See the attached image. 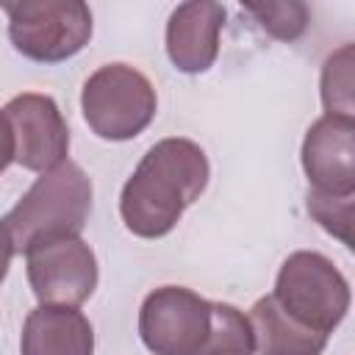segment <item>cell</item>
Returning <instances> with one entry per match:
<instances>
[{
  "instance_id": "cell-6",
  "label": "cell",
  "mask_w": 355,
  "mask_h": 355,
  "mask_svg": "<svg viewBox=\"0 0 355 355\" xmlns=\"http://www.w3.org/2000/svg\"><path fill=\"white\" fill-rule=\"evenodd\" d=\"M25 272L42 305L78 308L97 288V258L80 236H47L25 250Z\"/></svg>"
},
{
  "instance_id": "cell-12",
  "label": "cell",
  "mask_w": 355,
  "mask_h": 355,
  "mask_svg": "<svg viewBox=\"0 0 355 355\" xmlns=\"http://www.w3.org/2000/svg\"><path fill=\"white\" fill-rule=\"evenodd\" d=\"M247 319L258 355H322L330 338L291 319L272 294L255 300Z\"/></svg>"
},
{
  "instance_id": "cell-13",
  "label": "cell",
  "mask_w": 355,
  "mask_h": 355,
  "mask_svg": "<svg viewBox=\"0 0 355 355\" xmlns=\"http://www.w3.org/2000/svg\"><path fill=\"white\" fill-rule=\"evenodd\" d=\"M197 355H255L250 319L227 302H211V327Z\"/></svg>"
},
{
  "instance_id": "cell-10",
  "label": "cell",
  "mask_w": 355,
  "mask_h": 355,
  "mask_svg": "<svg viewBox=\"0 0 355 355\" xmlns=\"http://www.w3.org/2000/svg\"><path fill=\"white\" fill-rule=\"evenodd\" d=\"M225 6L214 0L180 3L166 22V55L178 72L200 75L214 67L219 55V33L225 25Z\"/></svg>"
},
{
  "instance_id": "cell-2",
  "label": "cell",
  "mask_w": 355,
  "mask_h": 355,
  "mask_svg": "<svg viewBox=\"0 0 355 355\" xmlns=\"http://www.w3.org/2000/svg\"><path fill=\"white\" fill-rule=\"evenodd\" d=\"M92 214V180L75 161L42 172L22 200L0 219L14 241V252H25L47 236H80Z\"/></svg>"
},
{
  "instance_id": "cell-5",
  "label": "cell",
  "mask_w": 355,
  "mask_h": 355,
  "mask_svg": "<svg viewBox=\"0 0 355 355\" xmlns=\"http://www.w3.org/2000/svg\"><path fill=\"white\" fill-rule=\"evenodd\" d=\"M3 11L14 50L39 64L67 61L92 39V11L80 0H22Z\"/></svg>"
},
{
  "instance_id": "cell-18",
  "label": "cell",
  "mask_w": 355,
  "mask_h": 355,
  "mask_svg": "<svg viewBox=\"0 0 355 355\" xmlns=\"http://www.w3.org/2000/svg\"><path fill=\"white\" fill-rule=\"evenodd\" d=\"M11 258H14V241H11L8 230H6L3 222H0V283H3L6 275H8V263H11Z\"/></svg>"
},
{
  "instance_id": "cell-14",
  "label": "cell",
  "mask_w": 355,
  "mask_h": 355,
  "mask_svg": "<svg viewBox=\"0 0 355 355\" xmlns=\"http://www.w3.org/2000/svg\"><path fill=\"white\" fill-rule=\"evenodd\" d=\"M322 105L324 116L355 119L352 97V44H341L324 58L322 67Z\"/></svg>"
},
{
  "instance_id": "cell-17",
  "label": "cell",
  "mask_w": 355,
  "mask_h": 355,
  "mask_svg": "<svg viewBox=\"0 0 355 355\" xmlns=\"http://www.w3.org/2000/svg\"><path fill=\"white\" fill-rule=\"evenodd\" d=\"M11 161H14V133L6 114L0 111V172H6Z\"/></svg>"
},
{
  "instance_id": "cell-15",
  "label": "cell",
  "mask_w": 355,
  "mask_h": 355,
  "mask_svg": "<svg viewBox=\"0 0 355 355\" xmlns=\"http://www.w3.org/2000/svg\"><path fill=\"white\" fill-rule=\"evenodd\" d=\"M255 19L258 25L280 39V42H294L305 33L308 28V6L305 3H294V0H283V3H247L244 6Z\"/></svg>"
},
{
  "instance_id": "cell-8",
  "label": "cell",
  "mask_w": 355,
  "mask_h": 355,
  "mask_svg": "<svg viewBox=\"0 0 355 355\" xmlns=\"http://www.w3.org/2000/svg\"><path fill=\"white\" fill-rule=\"evenodd\" d=\"M14 133V161L31 172H47L67 161L69 128L50 94L22 92L3 108Z\"/></svg>"
},
{
  "instance_id": "cell-7",
  "label": "cell",
  "mask_w": 355,
  "mask_h": 355,
  "mask_svg": "<svg viewBox=\"0 0 355 355\" xmlns=\"http://www.w3.org/2000/svg\"><path fill=\"white\" fill-rule=\"evenodd\" d=\"M211 327V302L186 286H161L139 308V336L153 355H197Z\"/></svg>"
},
{
  "instance_id": "cell-4",
  "label": "cell",
  "mask_w": 355,
  "mask_h": 355,
  "mask_svg": "<svg viewBox=\"0 0 355 355\" xmlns=\"http://www.w3.org/2000/svg\"><path fill=\"white\" fill-rule=\"evenodd\" d=\"M275 302L300 324L330 336L349 311V283L322 252H291L275 280Z\"/></svg>"
},
{
  "instance_id": "cell-3",
  "label": "cell",
  "mask_w": 355,
  "mask_h": 355,
  "mask_svg": "<svg viewBox=\"0 0 355 355\" xmlns=\"http://www.w3.org/2000/svg\"><path fill=\"white\" fill-rule=\"evenodd\" d=\"M83 119L105 141L136 139L155 116L158 97L144 72L114 61L94 69L80 92Z\"/></svg>"
},
{
  "instance_id": "cell-16",
  "label": "cell",
  "mask_w": 355,
  "mask_h": 355,
  "mask_svg": "<svg viewBox=\"0 0 355 355\" xmlns=\"http://www.w3.org/2000/svg\"><path fill=\"white\" fill-rule=\"evenodd\" d=\"M308 214L333 236H338L347 247H352V197H327L319 191H308Z\"/></svg>"
},
{
  "instance_id": "cell-11",
  "label": "cell",
  "mask_w": 355,
  "mask_h": 355,
  "mask_svg": "<svg viewBox=\"0 0 355 355\" xmlns=\"http://www.w3.org/2000/svg\"><path fill=\"white\" fill-rule=\"evenodd\" d=\"M19 355H94L92 322L69 305H39L25 316Z\"/></svg>"
},
{
  "instance_id": "cell-9",
  "label": "cell",
  "mask_w": 355,
  "mask_h": 355,
  "mask_svg": "<svg viewBox=\"0 0 355 355\" xmlns=\"http://www.w3.org/2000/svg\"><path fill=\"white\" fill-rule=\"evenodd\" d=\"M302 169L311 191L327 197L355 194V119L322 116L302 139Z\"/></svg>"
},
{
  "instance_id": "cell-1",
  "label": "cell",
  "mask_w": 355,
  "mask_h": 355,
  "mask_svg": "<svg viewBox=\"0 0 355 355\" xmlns=\"http://www.w3.org/2000/svg\"><path fill=\"white\" fill-rule=\"evenodd\" d=\"M205 150L191 139L155 141L119 194L125 227L139 239H161L175 230L183 211L200 200L208 186Z\"/></svg>"
}]
</instances>
